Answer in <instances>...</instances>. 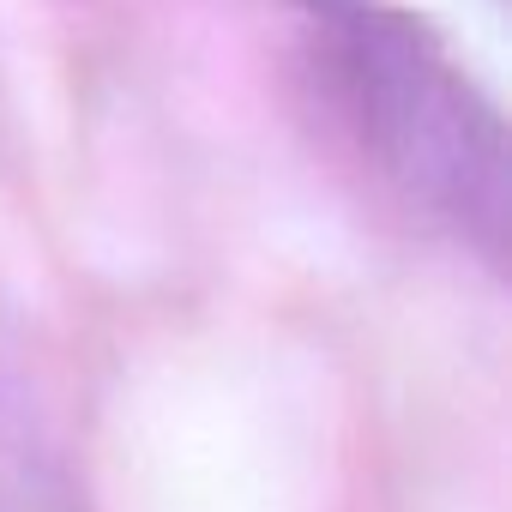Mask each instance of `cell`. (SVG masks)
Wrapping results in <instances>:
<instances>
[{
    "instance_id": "7a4b0ae2",
    "label": "cell",
    "mask_w": 512,
    "mask_h": 512,
    "mask_svg": "<svg viewBox=\"0 0 512 512\" xmlns=\"http://www.w3.org/2000/svg\"><path fill=\"white\" fill-rule=\"evenodd\" d=\"M0 512H85L61 434L13 392H0Z\"/></svg>"
},
{
    "instance_id": "6da1fadb",
    "label": "cell",
    "mask_w": 512,
    "mask_h": 512,
    "mask_svg": "<svg viewBox=\"0 0 512 512\" xmlns=\"http://www.w3.org/2000/svg\"><path fill=\"white\" fill-rule=\"evenodd\" d=\"M308 79L368 175L422 223L500 266L506 127L446 31L398 0H296Z\"/></svg>"
}]
</instances>
